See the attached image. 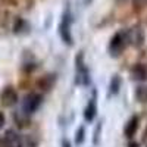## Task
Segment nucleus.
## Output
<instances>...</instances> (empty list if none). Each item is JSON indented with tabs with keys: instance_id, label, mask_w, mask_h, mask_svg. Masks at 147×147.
Here are the masks:
<instances>
[{
	"instance_id": "nucleus-5",
	"label": "nucleus",
	"mask_w": 147,
	"mask_h": 147,
	"mask_svg": "<svg viewBox=\"0 0 147 147\" xmlns=\"http://www.w3.org/2000/svg\"><path fill=\"white\" fill-rule=\"evenodd\" d=\"M127 38L134 47H141L144 43V31L141 30V27L136 25L127 32Z\"/></svg>"
},
{
	"instance_id": "nucleus-4",
	"label": "nucleus",
	"mask_w": 147,
	"mask_h": 147,
	"mask_svg": "<svg viewBox=\"0 0 147 147\" xmlns=\"http://www.w3.org/2000/svg\"><path fill=\"white\" fill-rule=\"evenodd\" d=\"M59 34L62 37V40L65 43H68L69 46L72 44V34H71V16H69V12H65L62 21L59 24Z\"/></svg>"
},
{
	"instance_id": "nucleus-12",
	"label": "nucleus",
	"mask_w": 147,
	"mask_h": 147,
	"mask_svg": "<svg viewBox=\"0 0 147 147\" xmlns=\"http://www.w3.org/2000/svg\"><path fill=\"white\" fill-rule=\"evenodd\" d=\"M3 125H5V115L0 112V128H3Z\"/></svg>"
},
{
	"instance_id": "nucleus-11",
	"label": "nucleus",
	"mask_w": 147,
	"mask_h": 147,
	"mask_svg": "<svg viewBox=\"0 0 147 147\" xmlns=\"http://www.w3.org/2000/svg\"><path fill=\"white\" fill-rule=\"evenodd\" d=\"M132 6L136 9H146L147 7V0H132Z\"/></svg>"
},
{
	"instance_id": "nucleus-9",
	"label": "nucleus",
	"mask_w": 147,
	"mask_h": 147,
	"mask_svg": "<svg viewBox=\"0 0 147 147\" xmlns=\"http://www.w3.org/2000/svg\"><path fill=\"white\" fill-rule=\"evenodd\" d=\"M136 97L140 103H147V85H140L136 91Z\"/></svg>"
},
{
	"instance_id": "nucleus-1",
	"label": "nucleus",
	"mask_w": 147,
	"mask_h": 147,
	"mask_svg": "<svg viewBox=\"0 0 147 147\" xmlns=\"http://www.w3.org/2000/svg\"><path fill=\"white\" fill-rule=\"evenodd\" d=\"M127 43H128V38H127V32L125 31H118L112 40H110V44H109V52L112 56H119L124 49L127 47Z\"/></svg>"
},
{
	"instance_id": "nucleus-3",
	"label": "nucleus",
	"mask_w": 147,
	"mask_h": 147,
	"mask_svg": "<svg viewBox=\"0 0 147 147\" xmlns=\"http://www.w3.org/2000/svg\"><path fill=\"white\" fill-rule=\"evenodd\" d=\"M0 147H22V138L16 131L7 129L0 137Z\"/></svg>"
},
{
	"instance_id": "nucleus-8",
	"label": "nucleus",
	"mask_w": 147,
	"mask_h": 147,
	"mask_svg": "<svg viewBox=\"0 0 147 147\" xmlns=\"http://www.w3.org/2000/svg\"><path fill=\"white\" fill-rule=\"evenodd\" d=\"M137 129H138V118H137V116H132V118H129V121L125 124L124 132H125V136H127L128 138H131L134 134L137 132Z\"/></svg>"
},
{
	"instance_id": "nucleus-13",
	"label": "nucleus",
	"mask_w": 147,
	"mask_h": 147,
	"mask_svg": "<svg viewBox=\"0 0 147 147\" xmlns=\"http://www.w3.org/2000/svg\"><path fill=\"white\" fill-rule=\"evenodd\" d=\"M129 147H138L137 143H129Z\"/></svg>"
},
{
	"instance_id": "nucleus-2",
	"label": "nucleus",
	"mask_w": 147,
	"mask_h": 147,
	"mask_svg": "<svg viewBox=\"0 0 147 147\" xmlns=\"http://www.w3.org/2000/svg\"><path fill=\"white\" fill-rule=\"evenodd\" d=\"M40 105H41V96L38 93H30L24 97V100H22V109H24V112L28 113V115L34 113L35 110L40 107Z\"/></svg>"
},
{
	"instance_id": "nucleus-7",
	"label": "nucleus",
	"mask_w": 147,
	"mask_h": 147,
	"mask_svg": "<svg viewBox=\"0 0 147 147\" xmlns=\"http://www.w3.org/2000/svg\"><path fill=\"white\" fill-rule=\"evenodd\" d=\"M131 77L137 81H144L147 80V66L143 65V63H138L132 69H131Z\"/></svg>"
},
{
	"instance_id": "nucleus-10",
	"label": "nucleus",
	"mask_w": 147,
	"mask_h": 147,
	"mask_svg": "<svg viewBox=\"0 0 147 147\" xmlns=\"http://www.w3.org/2000/svg\"><path fill=\"white\" fill-rule=\"evenodd\" d=\"M94 115H96V102L91 100L90 105L87 106V109H85V119L91 121V119L94 118Z\"/></svg>"
},
{
	"instance_id": "nucleus-6",
	"label": "nucleus",
	"mask_w": 147,
	"mask_h": 147,
	"mask_svg": "<svg viewBox=\"0 0 147 147\" xmlns=\"http://www.w3.org/2000/svg\"><path fill=\"white\" fill-rule=\"evenodd\" d=\"M0 102H2V105L6 106V107H10V106L16 105V102H18L16 90L13 87H6L2 91V94H0Z\"/></svg>"
}]
</instances>
